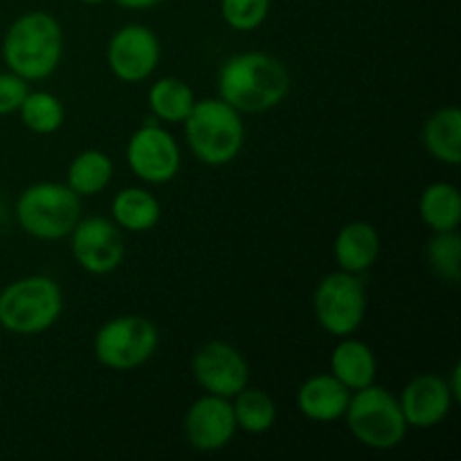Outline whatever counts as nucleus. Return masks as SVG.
<instances>
[{
	"label": "nucleus",
	"mask_w": 461,
	"mask_h": 461,
	"mask_svg": "<svg viewBox=\"0 0 461 461\" xmlns=\"http://www.w3.org/2000/svg\"><path fill=\"white\" fill-rule=\"evenodd\" d=\"M216 90L239 113H266L288 97L291 72L273 54L241 52L225 59Z\"/></svg>",
	"instance_id": "obj_1"
},
{
	"label": "nucleus",
	"mask_w": 461,
	"mask_h": 461,
	"mask_svg": "<svg viewBox=\"0 0 461 461\" xmlns=\"http://www.w3.org/2000/svg\"><path fill=\"white\" fill-rule=\"evenodd\" d=\"M61 23L48 12H27L7 27L3 61L25 81L48 79L63 59Z\"/></svg>",
	"instance_id": "obj_2"
},
{
	"label": "nucleus",
	"mask_w": 461,
	"mask_h": 461,
	"mask_svg": "<svg viewBox=\"0 0 461 461\" xmlns=\"http://www.w3.org/2000/svg\"><path fill=\"white\" fill-rule=\"evenodd\" d=\"M183 126L189 149L203 165H228L241 153L246 142L241 113L221 97L196 99Z\"/></svg>",
	"instance_id": "obj_3"
},
{
	"label": "nucleus",
	"mask_w": 461,
	"mask_h": 461,
	"mask_svg": "<svg viewBox=\"0 0 461 461\" xmlns=\"http://www.w3.org/2000/svg\"><path fill=\"white\" fill-rule=\"evenodd\" d=\"M63 313V291L48 275H27L0 291V327L16 336H39Z\"/></svg>",
	"instance_id": "obj_4"
},
{
	"label": "nucleus",
	"mask_w": 461,
	"mask_h": 461,
	"mask_svg": "<svg viewBox=\"0 0 461 461\" xmlns=\"http://www.w3.org/2000/svg\"><path fill=\"white\" fill-rule=\"evenodd\" d=\"M356 441L372 450H394L408 435V421L401 412L399 396L385 387L372 385L351 392L342 417Z\"/></svg>",
	"instance_id": "obj_5"
},
{
	"label": "nucleus",
	"mask_w": 461,
	"mask_h": 461,
	"mask_svg": "<svg viewBox=\"0 0 461 461\" xmlns=\"http://www.w3.org/2000/svg\"><path fill=\"white\" fill-rule=\"evenodd\" d=\"M81 219V198L66 183H34L16 201V221L30 237L59 241Z\"/></svg>",
	"instance_id": "obj_6"
},
{
	"label": "nucleus",
	"mask_w": 461,
	"mask_h": 461,
	"mask_svg": "<svg viewBox=\"0 0 461 461\" xmlns=\"http://www.w3.org/2000/svg\"><path fill=\"white\" fill-rule=\"evenodd\" d=\"M160 345L158 327L144 315H117L97 329L93 354L113 372H131L153 358Z\"/></svg>",
	"instance_id": "obj_7"
},
{
	"label": "nucleus",
	"mask_w": 461,
	"mask_h": 461,
	"mask_svg": "<svg viewBox=\"0 0 461 461\" xmlns=\"http://www.w3.org/2000/svg\"><path fill=\"white\" fill-rule=\"evenodd\" d=\"M313 313L320 327L331 336H354L367 315V288L360 275L336 270L320 279Z\"/></svg>",
	"instance_id": "obj_8"
},
{
	"label": "nucleus",
	"mask_w": 461,
	"mask_h": 461,
	"mask_svg": "<svg viewBox=\"0 0 461 461\" xmlns=\"http://www.w3.org/2000/svg\"><path fill=\"white\" fill-rule=\"evenodd\" d=\"M126 162L129 169L144 183L165 185L178 176L183 156L174 135L162 129L158 122L149 120L129 138Z\"/></svg>",
	"instance_id": "obj_9"
},
{
	"label": "nucleus",
	"mask_w": 461,
	"mask_h": 461,
	"mask_svg": "<svg viewBox=\"0 0 461 461\" xmlns=\"http://www.w3.org/2000/svg\"><path fill=\"white\" fill-rule=\"evenodd\" d=\"M70 250L77 264L90 275H111L124 261V237L115 221L104 216L79 219L70 234Z\"/></svg>",
	"instance_id": "obj_10"
},
{
	"label": "nucleus",
	"mask_w": 461,
	"mask_h": 461,
	"mask_svg": "<svg viewBox=\"0 0 461 461\" xmlns=\"http://www.w3.org/2000/svg\"><path fill=\"white\" fill-rule=\"evenodd\" d=\"M106 61L117 79L140 84L149 79L160 63V39L147 25H124L108 41Z\"/></svg>",
	"instance_id": "obj_11"
},
{
	"label": "nucleus",
	"mask_w": 461,
	"mask_h": 461,
	"mask_svg": "<svg viewBox=\"0 0 461 461\" xmlns=\"http://www.w3.org/2000/svg\"><path fill=\"white\" fill-rule=\"evenodd\" d=\"M192 374L205 394L234 399L250 381V367L241 351L223 340H210L194 354Z\"/></svg>",
	"instance_id": "obj_12"
},
{
	"label": "nucleus",
	"mask_w": 461,
	"mask_h": 461,
	"mask_svg": "<svg viewBox=\"0 0 461 461\" xmlns=\"http://www.w3.org/2000/svg\"><path fill=\"white\" fill-rule=\"evenodd\" d=\"M189 446L201 453L223 450L237 435V421L230 399L205 394L189 405L183 421Z\"/></svg>",
	"instance_id": "obj_13"
},
{
	"label": "nucleus",
	"mask_w": 461,
	"mask_h": 461,
	"mask_svg": "<svg viewBox=\"0 0 461 461\" xmlns=\"http://www.w3.org/2000/svg\"><path fill=\"white\" fill-rule=\"evenodd\" d=\"M453 403L455 396L448 381L437 374H421L412 378L399 396L401 412L408 421V428H417V430H430L446 421Z\"/></svg>",
	"instance_id": "obj_14"
},
{
	"label": "nucleus",
	"mask_w": 461,
	"mask_h": 461,
	"mask_svg": "<svg viewBox=\"0 0 461 461\" xmlns=\"http://www.w3.org/2000/svg\"><path fill=\"white\" fill-rule=\"evenodd\" d=\"M351 390H347L333 374H315L297 390V410L309 421L333 423L345 417Z\"/></svg>",
	"instance_id": "obj_15"
},
{
	"label": "nucleus",
	"mask_w": 461,
	"mask_h": 461,
	"mask_svg": "<svg viewBox=\"0 0 461 461\" xmlns=\"http://www.w3.org/2000/svg\"><path fill=\"white\" fill-rule=\"evenodd\" d=\"M381 255V237L367 221H351L342 225L333 241V257L345 273L363 275L372 268Z\"/></svg>",
	"instance_id": "obj_16"
},
{
	"label": "nucleus",
	"mask_w": 461,
	"mask_h": 461,
	"mask_svg": "<svg viewBox=\"0 0 461 461\" xmlns=\"http://www.w3.org/2000/svg\"><path fill=\"white\" fill-rule=\"evenodd\" d=\"M329 367V374H333L351 392L363 390L376 381L378 365L372 347L351 336L340 338L336 349L331 351Z\"/></svg>",
	"instance_id": "obj_17"
},
{
	"label": "nucleus",
	"mask_w": 461,
	"mask_h": 461,
	"mask_svg": "<svg viewBox=\"0 0 461 461\" xmlns=\"http://www.w3.org/2000/svg\"><path fill=\"white\" fill-rule=\"evenodd\" d=\"M113 221L126 232H149L160 221V201L144 187H126L111 203Z\"/></svg>",
	"instance_id": "obj_18"
},
{
	"label": "nucleus",
	"mask_w": 461,
	"mask_h": 461,
	"mask_svg": "<svg viewBox=\"0 0 461 461\" xmlns=\"http://www.w3.org/2000/svg\"><path fill=\"white\" fill-rule=\"evenodd\" d=\"M423 144L435 160L444 165L461 162V111L457 106H444L430 115L423 126Z\"/></svg>",
	"instance_id": "obj_19"
},
{
	"label": "nucleus",
	"mask_w": 461,
	"mask_h": 461,
	"mask_svg": "<svg viewBox=\"0 0 461 461\" xmlns=\"http://www.w3.org/2000/svg\"><path fill=\"white\" fill-rule=\"evenodd\" d=\"M419 216L432 232H455L461 223L459 189L450 183H432L419 198Z\"/></svg>",
	"instance_id": "obj_20"
},
{
	"label": "nucleus",
	"mask_w": 461,
	"mask_h": 461,
	"mask_svg": "<svg viewBox=\"0 0 461 461\" xmlns=\"http://www.w3.org/2000/svg\"><path fill=\"white\" fill-rule=\"evenodd\" d=\"M113 160L99 149H86L72 158L66 174V185L79 198L97 196L111 185Z\"/></svg>",
	"instance_id": "obj_21"
},
{
	"label": "nucleus",
	"mask_w": 461,
	"mask_h": 461,
	"mask_svg": "<svg viewBox=\"0 0 461 461\" xmlns=\"http://www.w3.org/2000/svg\"><path fill=\"white\" fill-rule=\"evenodd\" d=\"M149 108L153 117L167 124H183L196 104V95L178 77H160L149 88Z\"/></svg>",
	"instance_id": "obj_22"
},
{
	"label": "nucleus",
	"mask_w": 461,
	"mask_h": 461,
	"mask_svg": "<svg viewBox=\"0 0 461 461\" xmlns=\"http://www.w3.org/2000/svg\"><path fill=\"white\" fill-rule=\"evenodd\" d=\"M234 421L237 430L248 432V435H264L277 421V405L270 399L268 392L255 390V387H243L234 396Z\"/></svg>",
	"instance_id": "obj_23"
},
{
	"label": "nucleus",
	"mask_w": 461,
	"mask_h": 461,
	"mask_svg": "<svg viewBox=\"0 0 461 461\" xmlns=\"http://www.w3.org/2000/svg\"><path fill=\"white\" fill-rule=\"evenodd\" d=\"M18 115L25 129L36 135H52L66 122V106L61 99L48 90H30L23 99Z\"/></svg>",
	"instance_id": "obj_24"
},
{
	"label": "nucleus",
	"mask_w": 461,
	"mask_h": 461,
	"mask_svg": "<svg viewBox=\"0 0 461 461\" xmlns=\"http://www.w3.org/2000/svg\"><path fill=\"white\" fill-rule=\"evenodd\" d=\"M428 261L437 277L444 282L459 284L461 279V239L455 232H435L428 243Z\"/></svg>",
	"instance_id": "obj_25"
},
{
	"label": "nucleus",
	"mask_w": 461,
	"mask_h": 461,
	"mask_svg": "<svg viewBox=\"0 0 461 461\" xmlns=\"http://www.w3.org/2000/svg\"><path fill=\"white\" fill-rule=\"evenodd\" d=\"M270 0H221V16L237 32H252L264 25Z\"/></svg>",
	"instance_id": "obj_26"
},
{
	"label": "nucleus",
	"mask_w": 461,
	"mask_h": 461,
	"mask_svg": "<svg viewBox=\"0 0 461 461\" xmlns=\"http://www.w3.org/2000/svg\"><path fill=\"white\" fill-rule=\"evenodd\" d=\"M27 84H30V81L14 75L12 70L0 72V117L18 113L23 99L30 93V86Z\"/></svg>",
	"instance_id": "obj_27"
},
{
	"label": "nucleus",
	"mask_w": 461,
	"mask_h": 461,
	"mask_svg": "<svg viewBox=\"0 0 461 461\" xmlns=\"http://www.w3.org/2000/svg\"><path fill=\"white\" fill-rule=\"evenodd\" d=\"M115 3L124 9H151L160 5L162 0H115Z\"/></svg>",
	"instance_id": "obj_28"
},
{
	"label": "nucleus",
	"mask_w": 461,
	"mask_h": 461,
	"mask_svg": "<svg viewBox=\"0 0 461 461\" xmlns=\"http://www.w3.org/2000/svg\"><path fill=\"white\" fill-rule=\"evenodd\" d=\"M459 376H461V365L457 363V365H455V369H453V378H450V381H448V387H450V392H453L455 401H459V399H461V385H459Z\"/></svg>",
	"instance_id": "obj_29"
},
{
	"label": "nucleus",
	"mask_w": 461,
	"mask_h": 461,
	"mask_svg": "<svg viewBox=\"0 0 461 461\" xmlns=\"http://www.w3.org/2000/svg\"><path fill=\"white\" fill-rule=\"evenodd\" d=\"M79 3H84V5H102V3H106V0H79Z\"/></svg>",
	"instance_id": "obj_30"
}]
</instances>
